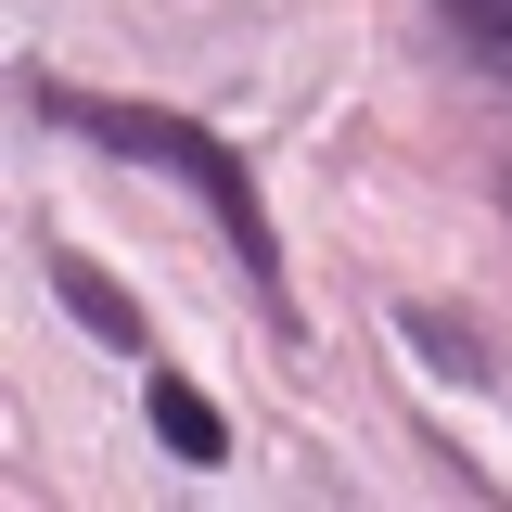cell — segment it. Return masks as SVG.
<instances>
[{
	"instance_id": "obj_3",
	"label": "cell",
	"mask_w": 512,
	"mask_h": 512,
	"mask_svg": "<svg viewBox=\"0 0 512 512\" xmlns=\"http://www.w3.org/2000/svg\"><path fill=\"white\" fill-rule=\"evenodd\" d=\"M39 282H52V295H64L77 320H90L103 346H128V359H154V333H141V308H128V295H116V282H103V269H90L77 244H39Z\"/></svg>"
},
{
	"instance_id": "obj_4",
	"label": "cell",
	"mask_w": 512,
	"mask_h": 512,
	"mask_svg": "<svg viewBox=\"0 0 512 512\" xmlns=\"http://www.w3.org/2000/svg\"><path fill=\"white\" fill-rule=\"evenodd\" d=\"M410 346H423L448 384H487V372H500V359H487V333H474V320H448V308H410Z\"/></svg>"
},
{
	"instance_id": "obj_2",
	"label": "cell",
	"mask_w": 512,
	"mask_h": 512,
	"mask_svg": "<svg viewBox=\"0 0 512 512\" xmlns=\"http://www.w3.org/2000/svg\"><path fill=\"white\" fill-rule=\"evenodd\" d=\"M141 397H154V436L180 448L192 474H218V461H231V423H218V397H205V384H180L167 359H141Z\"/></svg>"
},
{
	"instance_id": "obj_1",
	"label": "cell",
	"mask_w": 512,
	"mask_h": 512,
	"mask_svg": "<svg viewBox=\"0 0 512 512\" xmlns=\"http://www.w3.org/2000/svg\"><path fill=\"white\" fill-rule=\"evenodd\" d=\"M26 103H39L52 128H77V141L128 154V167H167V180H192V192H205V218H218V231H231V256H244L256 308L295 333V295H282V231H269V205H256V167L218 141V128L154 116V103H103V90H64V77H26Z\"/></svg>"
},
{
	"instance_id": "obj_5",
	"label": "cell",
	"mask_w": 512,
	"mask_h": 512,
	"mask_svg": "<svg viewBox=\"0 0 512 512\" xmlns=\"http://www.w3.org/2000/svg\"><path fill=\"white\" fill-rule=\"evenodd\" d=\"M436 26L487 64V77H512V0H436Z\"/></svg>"
}]
</instances>
